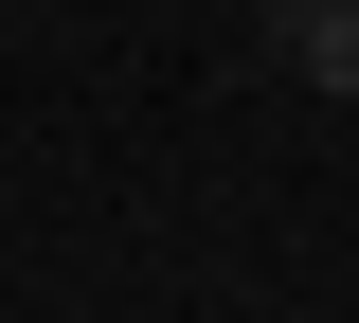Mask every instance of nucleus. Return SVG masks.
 <instances>
[{"instance_id":"obj_1","label":"nucleus","mask_w":359,"mask_h":323,"mask_svg":"<svg viewBox=\"0 0 359 323\" xmlns=\"http://www.w3.org/2000/svg\"><path fill=\"white\" fill-rule=\"evenodd\" d=\"M287 54H306V90H359V0H287Z\"/></svg>"}]
</instances>
